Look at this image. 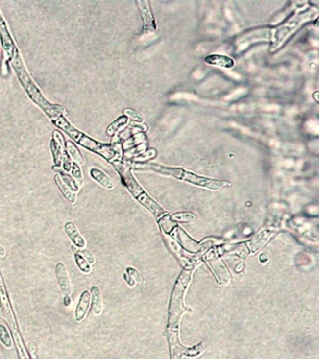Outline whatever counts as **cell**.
I'll list each match as a JSON object with an SVG mask.
<instances>
[{
  "mask_svg": "<svg viewBox=\"0 0 319 359\" xmlns=\"http://www.w3.org/2000/svg\"><path fill=\"white\" fill-rule=\"evenodd\" d=\"M172 220L175 221H180V222H192L196 221V217L193 214H188V213H181V214H177L172 217Z\"/></svg>",
  "mask_w": 319,
  "mask_h": 359,
  "instance_id": "obj_21",
  "label": "cell"
},
{
  "mask_svg": "<svg viewBox=\"0 0 319 359\" xmlns=\"http://www.w3.org/2000/svg\"><path fill=\"white\" fill-rule=\"evenodd\" d=\"M53 121H54V123L57 126H59L65 132L69 134L73 140H75L77 143H79L83 147H85L86 149L102 155L104 158H106L109 161H112L116 157L117 153L114 151V149H113L110 145L99 144V143L92 140L91 138L86 137L84 134L80 132L76 128H74L72 124L69 123L62 115H59L56 118H54Z\"/></svg>",
  "mask_w": 319,
  "mask_h": 359,
  "instance_id": "obj_3",
  "label": "cell"
},
{
  "mask_svg": "<svg viewBox=\"0 0 319 359\" xmlns=\"http://www.w3.org/2000/svg\"><path fill=\"white\" fill-rule=\"evenodd\" d=\"M0 340L4 344L5 347L11 348L12 342H11V339H10V333H9L7 328L3 325H0Z\"/></svg>",
  "mask_w": 319,
  "mask_h": 359,
  "instance_id": "obj_20",
  "label": "cell"
},
{
  "mask_svg": "<svg viewBox=\"0 0 319 359\" xmlns=\"http://www.w3.org/2000/svg\"><path fill=\"white\" fill-rule=\"evenodd\" d=\"M191 272V269L184 270L175 285L169 310V329H175L178 327L179 320L185 311L183 298L186 287L190 281Z\"/></svg>",
  "mask_w": 319,
  "mask_h": 359,
  "instance_id": "obj_5",
  "label": "cell"
},
{
  "mask_svg": "<svg viewBox=\"0 0 319 359\" xmlns=\"http://www.w3.org/2000/svg\"><path fill=\"white\" fill-rule=\"evenodd\" d=\"M75 251H76V253H77V254H80L81 256L84 257V258L86 259V261H87L90 265L95 263V257L93 256L92 253H91L89 250H87V249H84V248H83V250L77 249V250H75Z\"/></svg>",
  "mask_w": 319,
  "mask_h": 359,
  "instance_id": "obj_23",
  "label": "cell"
},
{
  "mask_svg": "<svg viewBox=\"0 0 319 359\" xmlns=\"http://www.w3.org/2000/svg\"><path fill=\"white\" fill-rule=\"evenodd\" d=\"M72 303V299L70 296H65V305L66 306H70Z\"/></svg>",
  "mask_w": 319,
  "mask_h": 359,
  "instance_id": "obj_26",
  "label": "cell"
},
{
  "mask_svg": "<svg viewBox=\"0 0 319 359\" xmlns=\"http://www.w3.org/2000/svg\"><path fill=\"white\" fill-rule=\"evenodd\" d=\"M206 261L210 265V267L213 268V271L215 272L216 277L218 279L219 283L226 284L229 280V275L226 272V268L223 266V264L219 261V259L214 255V253H211L208 257H206Z\"/></svg>",
  "mask_w": 319,
  "mask_h": 359,
  "instance_id": "obj_8",
  "label": "cell"
},
{
  "mask_svg": "<svg viewBox=\"0 0 319 359\" xmlns=\"http://www.w3.org/2000/svg\"><path fill=\"white\" fill-rule=\"evenodd\" d=\"M90 175L92 176L94 180H96L99 185H102L103 187L107 189H113L114 187L111 178L108 175L105 174L100 169L94 168L90 170Z\"/></svg>",
  "mask_w": 319,
  "mask_h": 359,
  "instance_id": "obj_15",
  "label": "cell"
},
{
  "mask_svg": "<svg viewBox=\"0 0 319 359\" xmlns=\"http://www.w3.org/2000/svg\"><path fill=\"white\" fill-rule=\"evenodd\" d=\"M14 68H15V72H17V74H18V77H19L21 82L23 83L24 87L25 88L26 92L28 93V95L30 96L31 98L35 102L38 103L41 108L51 116L52 119L59 116L60 108H58L56 106H52L44 98V96L41 95V93L38 90V88L34 85V83L31 81L28 74L23 68V65H22L21 61L17 60L16 64H14Z\"/></svg>",
  "mask_w": 319,
  "mask_h": 359,
  "instance_id": "obj_6",
  "label": "cell"
},
{
  "mask_svg": "<svg viewBox=\"0 0 319 359\" xmlns=\"http://www.w3.org/2000/svg\"><path fill=\"white\" fill-rule=\"evenodd\" d=\"M91 299H92L93 312L97 315H99L102 312L103 301L100 289L98 287H92L91 288Z\"/></svg>",
  "mask_w": 319,
  "mask_h": 359,
  "instance_id": "obj_14",
  "label": "cell"
},
{
  "mask_svg": "<svg viewBox=\"0 0 319 359\" xmlns=\"http://www.w3.org/2000/svg\"><path fill=\"white\" fill-rule=\"evenodd\" d=\"M74 259H75V262L77 264V266L80 268V270L83 272V273H90L91 270H92V267L91 265L86 261V259L84 257L81 256L80 254H77L75 253L74 255Z\"/></svg>",
  "mask_w": 319,
  "mask_h": 359,
  "instance_id": "obj_18",
  "label": "cell"
},
{
  "mask_svg": "<svg viewBox=\"0 0 319 359\" xmlns=\"http://www.w3.org/2000/svg\"><path fill=\"white\" fill-rule=\"evenodd\" d=\"M127 123V117L126 116H122V117H119L116 121H114L107 129V134L112 136L113 134L115 133L121 126L124 125L125 123Z\"/></svg>",
  "mask_w": 319,
  "mask_h": 359,
  "instance_id": "obj_19",
  "label": "cell"
},
{
  "mask_svg": "<svg viewBox=\"0 0 319 359\" xmlns=\"http://www.w3.org/2000/svg\"><path fill=\"white\" fill-rule=\"evenodd\" d=\"M68 149H69V153L71 154V156H72V158H73L76 162H78V163H82V156H81V154L79 153L78 149L74 146V144H72L71 142H69V143H68Z\"/></svg>",
  "mask_w": 319,
  "mask_h": 359,
  "instance_id": "obj_22",
  "label": "cell"
},
{
  "mask_svg": "<svg viewBox=\"0 0 319 359\" xmlns=\"http://www.w3.org/2000/svg\"><path fill=\"white\" fill-rule=\"evenodd\" d=\"M127 274H128L129 277L135 280L137 283H139V284L142 283V276H141V274L136 269L131 268V267H128L127 268Z\"/></svg>",
  "mask_w": 319,
  "mask_h": 359,
  "instance_id": "obj_24",
  "label": "cell"
},
{
  "mask_svg": "<svg viewBox=\"0 0 319 359\" xmlns=\"http://www.w3.org/2000/svg\"><path fill=\"white\" fill-rule=\"evenodd\" d=\"M136 169H148V170H154L155 172L161 173V174L169 175L172 176L177 179L183 180L185 182H188L190 184L209 188L212 190H219L221 188H225L231 185L229 182L226 181H218V180H213V179H207L204 177L194 174L192 172H189L185 170L182 168H169L164 167L161 165L151 164V163H144V164H138L135 166Z\"/></svg>",
  "mask_w": 319,
  "mask_h": 359,
  "instance_id": "obj_1",
  "label": "cell"
},
{
  "mask_svg": "<svg viewBox=\"0 0 319 359\" xmlns=\"http://www.w3.org/2000/svg\"><path fill=\"white\" fill-rule=\"evenodd\" d=\"M205 62L209 65H213V66H217L220 68H225V69H231L234 67L235 62L226 55H222V54H210L205 57Z\"/></svg>",
  "mask_w": 319,
  "mask_h": 359,
  "instance_id": "obj_12",
  "label": "cell"
},
{
  "mask_svg": "<svg viewBox=\"0 0 319 359\" xmlns=\"http://www.w3.org/2000/svg\"><path fill=\"white\" fill-rule=\"evenodd\" d=\"M168 339L170 342V347H171V355H172V359H181V357L183 354H185V348L183 347L178 339V332L176 330L172 329H169L168 331Z\"/></svg>",
  "mask_w": 319,
  "mask_h": 359,
  "instance_id": "obj_10",
  "label": "cell"
},
{
  "mask_svg": "<svg viewBox=\"0 0 319 359\" xmlns=\"http://www.w3.org/2000/svg\"><path fill=\"white\" fill-rule=\"evenodd\" d=\"M65 231L67 235L72 239V243L75 246L82 249L85 247V240L80 234L78 228L72 222H67L65 225Z\"/></svg>",
  "mask_w": 319,
  "mask_h": 359,
  "instance_id": "obj_13",
  "label": "cell"
},
{
  "mask_svg": "<svg viewBox=\"0 0 319 359\" xmlns=\"http://www.w3.org/2000/svg\"><path fill=\"white\" fill-rule=\"evenodd\" d=\"M114 166L121 176L124 185L143 205L148 208L156 217L166 215L164 210L147 195V193L144 192L141 185L136 182L129 168L121 163H116Z\"/></svg>",
  "mask_w": 319,
  "mask_h": 359,
  "instance_id": "obj_4",
  "label": "cell"
},
{
  "mask_svg": "<svg viewBox=\"0 0 319 359\" xmlns=\"http://www.w3.org/2000/svg\"><path fill=\"white\" fill-rule=\"evenodd\" d=\"M137 4L139 5V10L142 13L144 19V29L145 33H151L155 30V24L154 19L152 15L150 8L148 7V2L146 1H138Z\"/></svg>",
  "mask_w": 319,
  "mask_h": 359,
  "instance_id": "obj_9",
  "label": "cell"
},
{
  "mask_svg": "<svg viewBox=\"0 0 319 359\" xmlns=\"http://www.w3.org/2000/svg\"><path fill=\"white\" fill-rule=\"evenodd\" d=\"M123 113H125L126 115H128L130 118H132L133 120L136 121H143V116L137 112H135L133 110H130V109H126L123 111Z\"/></svg>",
  "mask_w": 319,
  "mask_h": 359,
  "instance_id": "obj_25",
  "label": "cell"
},
{
  "mask_svg": "<svg viewBox=\"0 0 319 359\" xmlns=\"http://www.w3.org/2000/svg\"><path fill=\"white\" fill-rule=\"evenodd\" d=\"M319 14V10L314 7L298 9L285 24L278 26L273 31L271 51L277 50L283 43L298 28L308 21L313 20Z\"/></svg>",
  "mask_w": 319,
  "mask_h": 359,
  "instance_id": "obj_2",
  "label": "cell"
},
{
  "mask_svg": "<svg viewBox=\"0 0 319 359\" xmlns=\"http://www.w3.org/2000/svg\"><path fill=\"white\" fill-rule=\"evenodd\" d=\"M271 235V232L270 231H263L260 234H258L252 241H251V250L252 252H257V250L262 246L268 239Z\"/></svg>",
  "mask_w": 319,
  "mask_h": 359,
  "instance_id": "obj_16",
  "label": "cell"
},
{
  "mask_svg": "<svg viewBox=\"0 0 319 359\" xmlns=\"http://www.w3.org/2000/svg\"><path fill=\"white\" fill-rule=\"evenodd\" d=\"M55 275L58 282L59 288L65 296H70L72 294V287L68 270L64 264L58 263L55 267Z\"/></svg>",
  "mask_w": 319,
  "mask_h": 359,
  "instance_id": "obj_7",
  "label": "cell"
},
{
  "mask_svg": "<svg viewBox=\"0 0 319 359\" xmlns=\"http://www.w3.org/2000/svg\"><path fill=\"white\" fill-rule=\"evenodd\" d=\"M55 181H56V183H57V185L59 186L60 190L63 192L64 195H65V196H66V197H67V198H68L72 203H74V202L76 201V195L72 194V192H71V190L69 189L68 185H67V184L62 180L59 175L55 176Z\"/></svg>",
  "mask_w": 319,
  "mask_h": 359,
  "instance_id": "obj_17",
  "label": "cell"
},
{
  "mask_svg": "<svg viewBox=\"0 0 319 359\" xmlns=\"http://www.w3.org/2000/svg\"><path fill=\"white\" fill-rule=\"evenodd\" d=\"M91 303V295L88 291H83L79 299V303L75 310V319L78 322H81L85 317L87 311L90 307Z\"/></svg>",
  "mask_w": 319,
  "mask_h": 359,
  "instance_id": "obj_11",
  "label": "cell"
}]
</instances>
